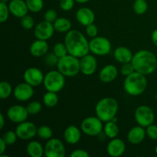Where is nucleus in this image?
<instances>
[{
    "instance_id": "nucleus-29",
    "label": "nucleus",
    "mask_w": 157,
    "mask_h": 157,
    "mask_svg": "<svg viewBox=\"0 0 157 157\" xmlns=\"http://www.w3.org/2000/svg\"><path fill=\"white\" fill-rule=\"evenodd\" d=\"M29 10L34 13H37L42 10L44 2L43 0H25Z\"/></svg>"
},
{
    "instance_id": "nucleus-42",
    "label": "nucleus",
    "mask_w": 157,
    "mask_h": 157,
    "mask_svg": "<svg viewBox=\"0 0 157 157\" xmlns=\"http://www.w3.org/2000/svg\"><path fill=\"white\" fill-rule=\"evenodd\" d=\"M147 134L150 139L156 140H157V125L154 124H151V125L148 126L147 127Z\"/></svg>"
},
{
    "instance_id": "nucleus-4",
    "label": "nucleus",
    "mask_w": 157,
    "mask_h": 157,
    "mask_svg": "<svg viewBox=\"0 0 157 157\" xmlns=\"http://www.w3.org/2000/svg\"><path fill=\"white\" fill-rule=\"evenodd\" d=\"M118 111V103L114 98H104L99 101L95 107L97 117L103 122L112 121Z\"/></svg>"
},
{
    "instance_id": "nucleus-36",
    "label": "nucleus",
    "mask_w": 157,
    "mask_h": 157,
    "mask_svg": "<svg viewBox=\"0 0 157 157\" xmlns=\"http://www.w3.org/2000/svg\"><path fill=\"white\" fill-rule=\"evenodd\" d=\"M21 25L23 29H26V30H30L34 27L35 21L31 15H26L21 18Z\"/></svg>"
},
{
    "instance_id": "nucleus-32",
    "label": "nucleus",
    "mask_w": 157,
    "mask_h": 157,
    "mask_svg": "<svg viewBox=\"0 0 157 157\" xmlns=\"http://www.w3.org/2000/svg\"><path fill=\"white\" fill-rule=\"evenodd\" d=\"M52 130L49 127L45 125L40 126L37 130V135L39 136L41 139L43 140H49L52 136Z\"/></svg>"
},
{
    "instance_id": "nucleus-49",
    "label": "nucleus",
    "mask_w": 157,
    "mask_h": 157,
    "mask_svg": "<svg viewBox=\"0 0 157 157\" xmlns=\"http://www.w3.org/2000/svg\"><path fill=\"white\" fill-rule=\"evenodd\" d=\"M9 1V0H0V2H7Z\"/></svg>"
},
{
    "instance_id": "nucleus-22",
    "label": "nucleus",
    "mask_w": 157,
    "mask_h": 157,
    "mask_svg": "<svg viewBox=\"0 0 157 157\" xmlns=\"http://www.w3.org/2000/svg\"><path fill=\"white\" fill-rule=\"evenodd\" d=\"M146 134L147 132L144 130V127L139 125L130 129L127 134V140L132 144H139L145 139Z\"/></svg>"
},
{
    "instance_id": "nucleus-12",
    "label": "nucleus",
    "mask_w": 157,
    "mask_h": 157,
    "mask_svg": "<svg viewBox=\"0 0 157 157\" xmlns=\"http://www.w3.org/2000/svg\"><path fill=\"white\" fill-rule=\"evenodd\" d=\"M55 29L53 23H51L47 21H43L38 23L35 28L34 35L37 39L40 40H48L54 35Z\"/></svg>"
},
{
    "instance_id": "nucleus-24",
    "label": "nucleus",
    "mask_w": 157,
    "mask_h": 157,
    "mask_svg": "<svg viewBox=\"0 0 157 157\" xmlns=\"http://www.w3.org/2000/svg\"><path fill=\"white\" fill-rule=\"evenodd\" d=\"M81 130L78 127L75 125H71L66 128L64 133V138L66 142L69 144H76L81 140Z\"/></svg>"
},
{
    "instance_id": "nucleus-31",
    "label": "nucleus",
    "mask_w": 157,
    "mask_h": 157,
    "mask_svg": "<svg viewBox=\"0 0 157 157\" xmlns=\"http://www.w3.org/2000/svg\"><path fill=\"white\" fill-rule=\"evenodd\" d=\"M148 9V5L146 0H136L133 3V10L137 15H143Z\"/></svg>"
},
{
    "instance_id": "nucleus-44",
    "label": "nucleus",
    "mask_w": 157,
    "mask_h": 157,
    "mask_svg": "<svg viewBox=\"0 0 157 157\" xmlns=\"http://www.w3.org/2000/svg\"><path fill=\"white\" fill-rule=\"evenodd\" d=\"M90 154L87 153L86 150H81V149H78V150H75L71 153V157H89Z\"/></svg>"
},
{
    "instance_id": "nucleus-34",
    "label": "nucleus",
    "mask_w": 157,
    "mask_h": 157,
    "mask_svg": "<svg viewBox=\"0 0 157 157\" xmlns=\"http://www.w3.org/2000/svg\"><path fill=\"white\" fill-rule=\"evenodd\" d=\"M26 108H27L28 112H29V114L35 115L40 113V111L42 109V105L38 101H32V102L29 103L28 104Z\"/></svg>"
},
{
    "instance_id": "nucleus-48",
    "label": "nucleus",
    "mask_w": 157,
    "mask_h": 157,
    "mask_svg": "<svg viewBox=\"0 0 157 157\" xmlns=\"http://www.w3.org/2000/svg\"><path fill=\"white\" fill-rule=\"evenodd\" d=\"M88 1H90V0H75V2H79V3H86V2H87Z\"/></svg>"
},
{
    "instance_id": "nucleus-27",
    "label": "nucleus",
    "mask_w": 157,
    "mask_h": 157,
    "mask_svg": "<svg viewBox=\"0 0 157 157\" xmlns=\"http://www.w3.org/2000/svg\"><path fill=\"white\" fill-rule=\"evenodd\" d=\"M104 132L106 136L110 139L116 138L119 133V128L117 125V123L113 122L111 121L106 122L105 126L104 127Z\"/></svg>"
},
{
    "instance_id": "nucleus-7",
    "label": "nucleus",
    "mask_w": 157,
    "mask_h": 157,
    "mask_svg": "<svg viewBox=\"0 0 157 157\" xmlns=\"http://www.w3.org/2000/svg\"><path fill=\"white\" fill-rule=\"evenodd\" d=\"M81 128L83 133L87 136H98L104 129L103 121L98 117H88L82 121Z\"/></svg>"
},
{
    "instance_id": "nucleus-33",
    "label": "nucleus",
    "mask_w": 157,
    "mask_h": 157,
    "mask_svg": "<svg viewBox=\"0 0 157 157\" xmlns=\"http://www.w3.org/2000/svg\"><path fill=\"white\" fill-rule=\"evenodd\" d=\"M53 52L58 58H63L65 55H68V52H67V48L65 44L61 42H58L55 44L53 48Z\"/></svg>"
},
{
    "instance_id": "nucleus-47",
    "label": "nucleus",
    "mask_w": 157,
    "mask_h": 157,
    "mask_svg": "<svg viewBox=\"0 0 157 157\" xmlns=\"http://www.w3.org/2000/svg\"><path fill=\"white\" fill-rule=\"evenodd\" d=\"M4 124H5V119L4 117H3L2 113H0V130L4 127Z\"/></svg>"
},
{
    "instance_id": "nucleus-37",
    "label": "nucleus",
    "mask_w": 157,
    "mask_h": 157,
    "mask_svg": "<svg viewBox=\"0 0 157 157\" xmlns=\"http://www.w3.org/2000/svg\"><path fill=\"white\" fill-rule=\"evenodd\" d=\"M9 12L10 11H9V6H7L6 2H0V21L2 23L5 22L8 19Z\"/></svg>"
},
{
    "instance_id": "nucleus-40",
    "label": "nucleus",
    "mask_w": 157,
    "mask_h": 157,
    "mask_svg": "<svg viewBox=\"0 0 157 157\" xmlns=\"http://www.w3.org/2000/svg\"><path fill=\"white\" fill-rule=\"evenodd\" d=\"M75 0H60V7L64 12H67L73 9Z\"/></svg>"
},
{
    "instance_id": "nucleus-23",
    "label": "nucleus",
    "mask_w": 157,
    "mask_h": 157,
    "mask_svg": "<svg viewBox=\"0 0 157 157\" xmlns=\"http://www.w3.org/2000/svg\"><path fill=\"white\" fill-rule=\"evenodd\" d=\"M113 57L115 60L121 64L131 62L133 59V53L127 47L124 46H120L115 49L113 52Z\"/></svg>"
},
{
    "instance_id": "nucleus-19",
    "label": "nucleus",
    "mask_w": 157,
    "mask_h": 157,
    "mask_svg": "<svg viewBox=\"0 0 157 157\" xmlns=\"http://www.w3.org/2000/svg\"><path fill=\"white\" fill-rule=\"evenodd\" d=\"M76 18L80 24L84 26H87L93 24L95 20V15L90 9L83 7L77 11Z\"/></svg>"
},
{
    "instance_id": "nucleus-45",
    "label": "nucleus",
    "mask_w": 157,
    "mask_h": 157,
    "mask_svg": "<svg viewBox=\"0 0 157 157\" xmlns=\"http://www.w3.org/2000/svg\"><path fill=\"white\" fill-rule=\"evenodd\" d=\"M6 146H7V144L5 142L4 140L2 137L0 138V154H3L5 153L6 150Z\"/></svg>"
},
{
    "instance_id": "nucleus-21",
    "label": "nucleus",
    "mask_w": 157,
    "mask_h": 157,
    "mask_svg": "<svg viewBox=\"0 0 157 157\" xmlns=\"http://www.w3.org/2000/svg\"><path fill=\"white\" fill-rule=\"evenodd\" d=\"M29 51H30L31 55H33L34 57H37V58L42 57L48 53V44L45 40L37 39L31 44Z\"/></svg>"
},
{
    "instance_id": "nucleus-5",
    "label": "nucleus",
    "mask_w": 157,
    "mask_h": 157,
    "mask_svg": "<svg viewBox=\"0 0 157 157\" xmlns=\"http://www.w3.org/2000/svg\"><path fill=\"white\" fill-rule=\"evenodd\" d=\"M57 67L58 70L65 77H75L81 71L80 59L68 54L63 58H59Z\"/></svg>"
},
{
    "instance_id": "nucleus-38",
    "label": "nucleus",
    "mask_w": 157,
    "mask_h": 157,
    "mask_svg": "<svg viewBox=\"0 0 157 157\" xmlns=\"http://www.w3.org/2000/svg\"><path fill=\"white\" fill-rule=\"evenodd\" d=\"M58 60H59V58L55 55L54 52H52V53H49L46 55L45 58H44V63H45L48 66L53 67V66L55 65L57 66Z\"/></svg>"
},
{
    "instance_id": "nucleus-18",
    "label": "nucleus",
    "mask_w": 157,
    "mask_h": 157,
    "mask_svg": "<svg viewBox=\"0 0 157 157\" xmlns=\"http://www.w3.org/2000/svg\"><path fill=\"white\" fill-rule=\"evenodd\" d=\"M9 11L16 18H22L27 15L29 8L24 0H12L9 4Z\"/></svg>"
},
{
    "instance_id": "nucleus-46",
    "label": "nucleus",
    "mask_w": 157,
    "mask_h": 157,
    "mask_svg": "<svg viewBox=\"0 0 157 157\" xmlns=\"http://www.w3.org/2000/svg\"><path fill=\"white\" fill-rule=\"evenodd\" d=\"M152 41H153V44L157 47V29H155L152 33Z\"/></svg>"
},
{
    "instance_id": "nucleus-28",
    "label": "nucleus",
    "mask_w": 157,
    "mask_h": 157,
    "mask_svg": "<svg viewBox=\"0 0 157 157\" xmlns=\"http://www.w3.org/2000/svg\"><path fill=\"white\" fill-rule=\"evenodd\" d=\"M43 103L46 107L52 108L55 107L58 103V98L57 93L52 91H48L43 97Z\"/></svg>"
},
{
    "instance_id": "nucleus-26",
    "label": "nucleus",
    "mask_w": 157,
    "mask_h": 157,
    "mask_svg": "<svg viewBox=\"0 0 157 157\" xmlns=\"http://www.w3.org/2000/svg\"><path fill=\"white\" fill-rule=\"evenodd\" d=\"M55 31L58 32H68L71 29V22L66 18H58L53 23Z\"/></svg>"
},
{
    "instance_id": "nucleus-14",
    "label": "nucleus",
    "mask_w": 157,
    "mask_h": 157,
    "mask_svg": "<svg viewBox=\"0 0 157 157\" xmlns=\"http://www.w3.org/2000/svg\"><path fill=\"white\" fill-rule=\"evenodd\" d=\"M44 78L42 71L37 67H29L24 73L25 81L32 87L41 85L44 81Z\"/></svg>"
},
{
    "instance_id": "nucleus-13",
    "label": "nucleus",
    "mask_w": 157,
    "mask_h": 157,
    "mask_svg": "<svg viewBox=\"0 0 157 157\" xmlns=\"http://www.w3.org/2000/svg\"><path fill=\"white\" fill-rule=\"evenodd\" d=\"M29 115L27 108L21 105H13L7 110L8 118L15 124H20L25 121Z\"/></svg>"
},
{
    "instance_id": "nucleus-17",
    "label": "nucleus",
    "mask_w": 157,
    "mask_h": 157,
    "mask_svg": "<svg viewBox=\"0 0 157 157\" xmlns=\"http://www.w3.org/2000/svg\"><path fill=\"white\" fill-rule=\"evenodd\" d=\"M126 146L124 141L118 138H113L109 142L107 147V152L109 156L119 157L125 152Z\"/></svg>"
},
{
    "instance_id": "nucleus-6",
    "label": "nucleus",
    "mask_w": 157,
    "mask_h": 157,
    "mask_svg": "<svg viewBox=\"0 0 157 157\" xmlns=\"http://www.w3.org/2000/svg\"><path fill=\"white\" fill-rule=\"evenodd\" d=\"M59 71H51L44 75V88L47 91H52L58 93L61 91L65 84V78Z\"/></svg>"
},
{
    "instance_id": "nucleus-20",
    "label": "nucleus",
    "mask_w": 157,
    "mask_h": 157,
    "mask_svg": "<svg viewBox=\"0 0 157 157\" xmlns=\"http://www.w3.org/2000/svg\"><path fill=\"white\" fill-rule=\"evenodd\" d=\"M118 71L116 66L113 64H107L101 70L99 78L102 82L110 83L116 79Z\"/></svg>"
},
{
    "instance_id": "nucleus-10",
    "label": "nucleus",
    "mask_w": 157,
    "mask_h": 157,
    "mask_svg": "<svg viewBox=\"0 0 157 157\" xmlns=\"http://www.w3.org/2000/svg\"><path fill=\"white\" fill-rule=\"evenodd\" d=\"M65 153L64 144L57 138L49 139L44 146V155L46 157H64Z\"/></svg>"
},
{
    "instance_id": "nucleus-3",
    "label": "nucleus",
    "mask_w": 157,
    "mask_h": 157,
    "mask_svg": "<svg viewBox=\"0 0 157 157\" xmlns=\"http://www.w3.org/2000/svg\"><path fill=\"white\" fill-rule=\"evenodd\" d=\"M124 90L131 96H139L142 94L147 87V80L146 75L134 71L126 77L124 83Z\"/></svg>"
},
{
    "instance_id": "nucleus-16",
    "label": "nucleus",
    "mask_w": 157,
    "mask_h": 157,
    "mask_svg": "<svg viewBox=\"0 0 157 157\" xmlns=\"http://www.w3.org/2000/svg\"><path fill=\"white\" fill-rule=\"evenodd\" d=\"M14 97L19 101H27L32 98L34 90L32 86L28 83H21L15 87L13 90Z\"/></svg>"
},
{
    "instance_id": "nucleus-25",
    "label": "nucleus",
    "mask_w": 157,
    "mask_h": 157,
    "mask_svg": "<svg viewBox=\"0 0 157 157\" xmlns=\"http://www.w3.org/2000/svg\"><path fill=\"white\" fill-rule=\"evenodd\" d=\"M27 153L31 157H41L44 154V147L38 141H31L27 146Z\"/></svg>"
},
{
    "instance_id": "nucleus-8",
    "label": "nucleus",
    "mask_w": 157,
    "mask_h": 157,
    "mask_svg": "<svg viewBox=\"0 0 157 157\" xmlns=\"http://www.w3.org/2000/svg\"><path fill=\"white\" fill-rule=\"evenodd\" d=\"M90 52L98 56L108 55L111 50V43L107 38L97 36L89 42Z\"/></svg>"
},
{
    "instance_id": "nucleus-39",
    "label": "nucleus",
    "mask_w": 157,
    "mask_h": 157,
    "mask_svg": "<svg viewBox=\"0 0 157 157\" xmlns=\"http://www.w3.org/2000/svg\"><path fill=\"white\" fill-rule=\"evenodd\" d=\"M135 71L134 67H133V64L131 62L129 63H125V64H123V66L121 68V72L123 75L124 76H128V75H131L132 73Z\"/></svg>"
},
{
    "instance_id": "nucleus-11",
    "label": "nucleus",
    "mask_w": 157,
    "mask_h": 157,
    "mask_svg": "<svg viewBox=\"0 0 157 157\" xmlns=\"http://www.w3.org/2000/svg\"><path fill=\"white\" fill-rule=\"evenodd\" d=\"M37 130H38V128L33 123L25 121L18 124L15 132L20 140H29L35 137V135H37Z\"/></svg>"
},
{
    "instance_id": "nucleus-15",
    "label": "nucleus",
    "mask_w": 157,
    "mask_h": 157,
    "mask_svg": "<svg viewBox=\"0 0 157 157\" xmlns=\"http://www.w3.org/2000/svg\"><path fill=\"white\" fill-rule=\"evenodd\" d=\"M98 67V61L92 55H84L80 59L81 72L85 75H91L96 71Z\"/></svg>"
},
{
    "instance_id": "nucleus-30",
    "label": "nucleus",
    "mask_w": 157,
    "mask_h": 157,
    "mask_svg": "<svg viewBox=\"0 0 157 157\" xmlns=\"http://www.w3.org/2000/svg\"><path fill=\"white\" fill-rule=\"evenodd\" d=\"M12 86L9 82L4 81L0 83V98L1 99H7L12 94Z\"/></svg>"
},
{
    "instance_id": "nucleus-2",
    "label": "nucleus",
    "mask_w": 157,
    "mask_h": 157,
    "mask_svg": "<svg viewBox=\"0 0 157 157\" xmlns=\"http://www.w3.org/2000/svg\"><path fill=\"white\" fill-rule=\"evenodd\" d=\"M131 63L134 67L135 71L149 75L156 69L157 57L150 51L140 50L135 53Z\"/></svg>"
},
{
    "instance_id": "nucleus-43",
    "label": "nucleus",
    "mask_w": 157,
    "mask_h": 157,
    "mask_svg": "<svg viewBox=\"0 0 157 157\" xmlns=\"http://www.w3.org/2000/svg\"><path fill=\"white\" fill-rule=\"evenodd\" d=\"M86 33L90 38H95L98 34V29L94 24H90L86 26Z\"/></svg>"
},
{
    "instance_id": "nucleus-9",
    "label": "nucleus",
    "mask_w": 157,
    "mask_h": 157,
    "mask_svg": "<svg viewBox=\"0 0 157 157\" xmlns=\"http://www.w3.org/2000/svg\"><path fill=\"white\" fill-rule=\"evenodd\" d=\"M134 117L136 123L143 127H147L153 124L155 115L153 110L147 105H141L136 109Z\"/></svg>"
},
{
    "instance_id": "nucleus-41",
    "label": "nucleus",
    "mask_w": 157,
    "mask_h": 157,
    "mask_svg": "<svg viewBox=\"0 0 157 157\" xmlns=\"http://www.w3.org/2000/svg\"><path fill=\"white\" fill-rule=\"evenodd\" d=\"M44 18L45 21H49L51 23H54L55 21V20L58 18V17H57V12L54 9H48L44 13Z\"/></svg>"
},
{
    "instance_id": "nucleus-1",
    "label": "nucleus",
    "mask_w": 157,
    "mask_h": 157,
    "mask_svg": "<svg viewBox=\"0 0 157 157\" xmlns=\"http://www.w3.org/2000/svg\"><path fill=\"white\" fill-rule=\"evenodd\" d=\"M64 44L69 55L81 58L90 52L89 42L85 36L78 30H70L64 37Z\"/></svg>"
},
{
    "instance_id": "nucleus-35",
    "label": "nucleus",
    "mask_w": 157,
    "mask_h": 157,
    "mask_svg": "<svg viewBox=\"0 0 157 157\" xmlns=\"http://www.w3.org/2000/svg\"><path fill=\"white\" fill-rule=\"evenodd\" d=\"M3 140H5V142L6 143V144L9 146L13 145L17 140V138L18 136H17L16 132H14L12 130H9V131L6 132V133L3 134V136H2Z\"/></svg>"
}]
</instances>
